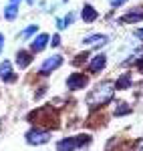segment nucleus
I'll return each instance as SVG.
<instances>
[{
	"label": "nucleus",
	"mask_w": 143,
	"mask_h": 151,
	"mask_svg": "<svg viewBox=\"0 0 143 151\" xmlns=\"http://www.w3.org/2000/svg\"><path fill=\"white\" fill-rule=\"evenodd\" d=\"M89 135H79V137H67V139H60L57 145V151H73L77 147H81L85 143H89Z\"/></svg>",
	"instance_id": "f03ea898"
},
{
	"label": "nucleus",
	"mask_w": 143,
	"mask_h": 151,
	"mask_svg": "<svg viewBox=\"0 0 143 151\" xmlns=\"http://www.w3.org/2000/svg\"><path fill=\"white\" fill-rule=\"evenodd\" d=\"M16 14H18V4H8L6 10H4V18L6 20H14Z\"/></svg>",
	"instance_id": "4468645a"
},
{
	"label": "nucleus",
	"mask_w": 143,
	"mask_h": 151,
	"mask_svg": "<svg viewBox=\"0 0 143 151\" xmlns=\"http://www.w3.org/2000/svg\"><path fill=\"white\" fill-rule=\"evenodd\" d=\"M50 139V133L45 131V129H30L28 133H26V141L30 143V145H42V143H47Z\"/></svg>",
	"instance_id": "7ed1b4c3"
},
{
	"label": "nucleus",
	"mask_w": 143,
	"mask_h": 151,
	"mask_svg": "<svg viewBox=\"0 0 143 151\" xmlns=\"http://www.w3.org/2000/svg\"><path fill=\"white\" fill-rule=\"evenodd\" d=\"M81 16H83L85 22H93V20H97V12H95V8H93L91 4H87V6L83 8V14H81Z\"/></svg>",
	"instance_id": "9b49d317"
},
{
	"label": "nucleus",
	"mask_w": 143,
	"mask_h": 151,
	"mask_svg": "<svg viewBox=\"0 0 143 151\" xmlns=\"http://www.w3.org/2000/svg\"><path fill=\"white\" fill-rule=\"evenodd\" d=\"M107 40L109 38L105 35H93V36H87V38H85V45H101V42L105 45Z\"/></svg>",
	"instance_id": "ddd939ff"
},
{
	"label": "nucleus",
	"mask_w": 143,
	"mask_h": 151,
	"mask_svg": "<svg viewBox=\"0 0 143 151\" xmlns=\"http://www.w3.org/2000/svg\"><path fill=\"white\" fill-rule=\"evenodd\" d=\"M135 67H137V70H139V73H143V57H141V58H137Z\"/></svg>",
	"instance_id": "6ab92c4d"
},
{
	"label": "nucleus",
	"mask_w": 143,
	"mask_h": 151,
	"mask_svg": "<svg viewBox=\"0 0 143 151\" xmlns=\"http://www.w3.org/2000/svg\"><path fill=\"white\" fill-rule=\"evenodd\" d=\"M60 65H63V57L60 55H55V57H48L45 63H42V67H40V75H45L47 77L50 70H55V69H59Z\"/></svg>",
	"instance_id": "20e7f679"
},
{
	"label": "nucleus",
	"mask_w": 143,
	"mask_h": 151,
	"mask_svg": "<svg viewBox=\"0 0 143 151\" xmlns=\"http://www.w3.org/2000/svg\"><path fill=\"white\" fill-rule=\"evenodd\" d=\"M85 85H87V77L81 75V73H75V75H71V77L67 79V87H69L71 91H79V89H83Z\"/></svg>",
	"instance_id": "39448f33"
},
{
	"label": "nucleus",
	"mask_w": 143,
	"mask_h": 151,
	"mask_svg": "<svg viewBox=\"0 0 143 151\" xmlns=\"http://www.w3.org/2000/svg\"><path fill=\"white\" fill-rule=\"evenodd\" d=\"M123 2H127V0H111V4H113V6H121Z\"/></svg>",
	"instance_id": "412c9836"
},
{
	"label": "nucleus",
	"mask_w": 143,
	"mask_h": 151,
	"mask_svg": "<svg viewBox=\"0 0 143 151\" xmlns=\"http://www.w3.org/2000/svg\"><path fill=\"white\" fill-rule=\"evenodd\" d=\"M135 36H137V38H141V40H143V28H139V30H135Z\"/></svg>",
	"instance_id": "4be33fe9"
},
{
	"label": "nucleus",
	"mask_w": 143,
	"mask_h": 151,
	"mask_svg": "<svg viewBox=\"0 0 143 151\" xmlns=\"http://www.w3.org/2000/svg\"><path fill=\"white\" fill-rule=\"evenodd\" d=\"M2 45H4V38H2V35H0V50H2Z\"/></svg>",
	"instance_id": "5701e85b"
},
{
	"label": "nucleus",
	"mask_w": 143,
	"mask_h": 151,
	"mask_svg": "<svg viewBox=\"0 0 143 151\" xmlns=\"http://www.w3.org/2000/svg\"><path fill=\"white\" fill-rule=\"evenodd\" d=\"M115 87H117L119 91H123V89H129V87H131V75H129V73L121 75V79L115 83Z\"/></svg>",
	"instance_id": "f8f14e48"
},
{
	"label": "nucleus",
	"mask_w": 143,
	"mask_h": 151,
	"mask_svg": "<svg viewBox=\"0 0 143 151\" xmlns=\"http://www.w3.org/2000/svg\"><path fill=\"white\" fill-rule=\"evenodd\" d=\"M113 93H115V85L111 81H105V83H99L91 93L87 95V105L91 109H99L103 105H107L111 99H113Z\"/></svg>",
	"instance_id": "f257e3e1"
},
{
	"label": "nucleus",
	"mask_w": 143,
	"mask_h": 151,
	"mask_svg": "<svg viewBox=\"0 0 143 151\" xmlns=\"http://www.w3.org/2000/svg\"><path fill=\"white\" fill-rule=\"evenodd\" d=\"M18 2H20V0H10V4H18Z\"/></svg>",
	"instance_id": "b1692460"
},
{
	"label": "nucleus",
	"mask_w": 143,
	"mask_h": 151,
	"mask_svg": "<svg viewBox=\"0 0 143 151\" xmlns=\"http://www.w3.org/2000/svg\"><path fill=\"white\" fill-rule=\"evenodd\" d=\"M0 79H4V81H8V83L16 81V77L12 75V65L8 60H4V63L0 65Z\"/></svg>",
	"instance_id": "423d86ee"
},
{
	"label": "nucleus",
	"mask_w": 143,
	"mask_h": 151,
	"mask_svg": "<svg viewBox=\"0 0 143 151\" xmlns=\"http://www.w3.org/2000/svg\"><path fill=\"white\" fill-rule=\"evenodd\" d=\"M50 45H52V47H59V45H60V36L55 35V36H52V42H50Z\"/></svg>",
	"instance_id": "aec40b11"
},
{
	"label": "nucleus",
	"mask_w": 143,
	"mask_h": 151,
	"mask_svg": "<svg viewBox=\"0 0 143 151\" xmlns=\"http://www.w3.org/2000/svg\"><path fill=\"white\" fill-rule=\"evenodd\" d=\"M127 113H131V109L127 107V103H119V105H117V109H115V115H117V117L127 115Z\"/></svg>",
	"instance_id": "2eb2a0df"
},
{
	"label": "nucleus",
	"mask_w": 143,
	"mask_h": 151,
	"mask_svg": "<svg viewBox=\"0 0 143 151\" xmlns=\"http://www.w3.org/2000/svg\"><path fill=\"white\" fill-rule=\"evenodd\" d=\"M105 65H107V57H105V55H97V57L91 60V65H89V70H91V73H99V70L103 69Z\"/></svg>",
	"instance_id": "0eeeda50"
},
{
	"label": "nucleus",
	"mask_w": 143,
	"mask_h": 151,
	"mask_svg": "<svg viewBox=\"0 0 143 151\" xmlns=\"http://www.w3.org/2000/svg\"><path fill=\"white\" fill-rule=\"evenodd\" d=\"M47 42H48V35H38L34 40H32V45H30V47H32L34 52H40L42 48L47 47Z\"/></svg>",
	"instance_id": "1a4fd4ad"
},
{
	"label": "nucleus",
	"mask_w": 143,
	"mask_h": 151,
	"mask_svg": "<svg viewBox=\"0 0 143 151\" xmlns=\"http://www.w3.org/2000/svg\"><path fill=\"white\" fill-rule=\"evenodd\" d=\"M32 32H36V26H28V28H26V30L22 32V38H26V36H30Z\"/></svg>",
	"instance_id": "f3484780"
},
{
	"label": "nucleus",
	"mask_w": 143,
	"mask_h": 151,
	"mask_svg": "<svg viewBox=\"0 0 143 151\" xmlns=\"http://www.w3.org/2000/svg\"><path fill=\"white\" fill-rule=\"evenodd\" d=\"M30 60H32V58H30V55H28L26 50H20V52L16 55V65H18L20 69H26V67L30 65Z\"/></svg>",
	"instance_id": "9d476101"
},
{
	"label": "nucleus",
	"mask_w": 143,
	"mask_h": 151,
	"mask_svg": "<svg viewBox=\"0 0 143 151\" xmlns=\"http://www.w3.org/2000/svg\"><path fill=\"white\" fill-rule=\"evenodd\" d=\"M121 22H139L143 20V8H137V10L129 12V14H125V16H121L119 18Z\"/></svg>",
	"instance_id": "6e6552de"
},
{
	"label": "nucleus",
	"mask_w": 143,
	"mask_h": 151,
	"mask_svg": "<svg viewBox=\"0 0 143 151\" xmlns=\"http://www.w3.org/2000/svg\"><path fill=\"white\" fill-rule=\"evenodd\" d=\"M131 151H143V137L137 141L135 145H133V149H131Z\"/></svg>",
	"instance_id": "a211bd4d"
},
{
	"label": "nucleus",
	"mask_w": 143,
	"mask_h": 151,
	"mask_svg": "<svg viewBox=\"0 0 143 151\" xmlns=\"http://www.w3.org/2000/svg\"><path fill=\"white\" fill-rule=\"evenodd\" d=\"M85 58H89V52H83V55H79V57L75 58V65H83Z\"/></svg>",
	"instance_id": "dca6fc26"
}]
</instances>
